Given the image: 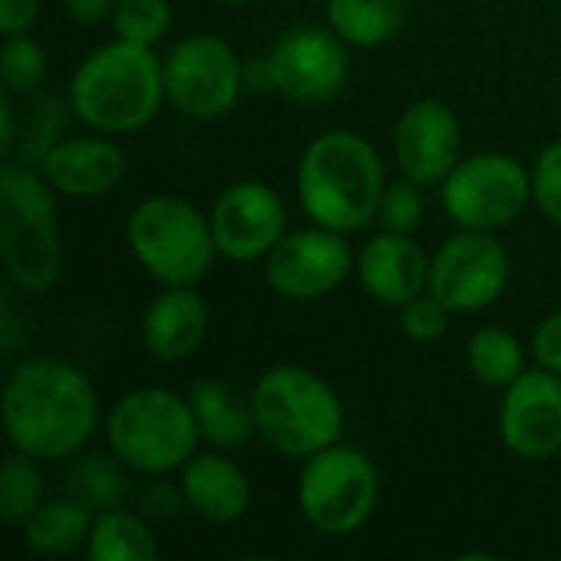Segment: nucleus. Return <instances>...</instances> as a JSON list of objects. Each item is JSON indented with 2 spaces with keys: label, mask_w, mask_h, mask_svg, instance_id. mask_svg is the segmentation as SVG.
<instances>
[{
  "label": "nucleus",
  "mask_w": 561,
  "mask_h": 561,
  "mask_svg": "<svg viewBox=\"0 0 561 561\" xmlns=\"http://www.w3.org/2000/svg\"><path fill=\"white\" fill-rule=\"evenodd\" d=\"M424 184L411 181V178H398L388 181L381 207H378V220L385 224V230L394 233H414L424 220Z\"/></svg>",
  "instance_id": "30"
},
{
  "label": "nucleus",
  "mask_w": 561,
  "mask_h": 561,
  "mask_svg": "<svg viewBox=\"0 0 561 561\" xmlns=\"http://www.w3.org/2000/svg\"><path fill=\"white\" fill-rule=\"evenodd\" d=\"M210 230L217 253L230 263H256L289 233L286 204L263 181L227 184L210 207Z\"/></svg>",
  "instance_id": "14"
},
{
  "label": "nucleus",
  "mask_w": 561,
  "mask_h": 561,
  "mask_svg": "<svg viewBox=\"0 0 561 561\" xmlns=\"http://www.w3.org/2000/svg\"><path fill=\"white\" fill-rule=\"evenodd\" d=\"M49 72V59L46 49L20 33V36H3V49H0V76H3V89L13 95H30L46 82Z\"/></svg>",
  "instance_id": "29"
},
{
  "label": "nucleus",
  "mask_w": 561,
  "mask_h": 561,
  "mask_svg": "<svg viewBox=\"0 0 561 561\" xmlns=\"http://www.w3.org/2000/svg\"><path fill=\"white\" fill-rule=\"evenodd\" d=\"M450 316L454 312L427 289L424 296H417L408 306H401V332L411 342H417V345H431V342H437V339L447 335Z\"/></svg>",
  "instance_id": "31"
},
{
  "label": "nucleus",
  "mask_w": 561,
  "mask_h": 561,
  "mask_svg": "<svg viewBox=\"0 0 561 561\" xmlns=\"http://www.w3.org/2000/svg\"><path fill=\"white\" fill-rule=\"evenodd\" d=\"M66 99L69 112L85 128L115 138L135 135L148 128L168 102L161 59L154 49L115 36L76 66Z\"/></svg>",
  "instance_id": "3"
},
{
  "label": "nucleus",
  "mask_w": 561,
  "mask_h": 561,
  "mask_svg": "<svg viewBox=\"0 0 561 561\" xmlns=\"http://www.w3.org/2000/svg\"><path fill=\"white\" fill-rule=\"evenodd\" d=\"M39 20V0H0V33L20 36L30 33Z\"/></svg>",
  "instance_id": "34"
},
{
  "label": "nucleus",
  "mask_w": 561,
  "mask_h": 561,
  "mask_svg": "<svg viewBox=\"0 0 561 561\" xmlns=\"http://www.w3.org/2000/svg\"><path fill=\"white\" fill-rule=\"evenodd\" d=\"M0 411L10 447L39 463L76 457L99 427V394L89 375L62 358L16 365Z\"/></svg>",
  "instance_id": "1"
},
{
  "label": "nucleus",
  "mask_w": 561,
  "mask_h": 561,
  "mask_svg": "<svg viewBox=\"0 0 561 561\" xmlns=\"http://www.w3.org/2000/svg\"><path fill=\"white\" fill-rule=\"evenodd\" d=\"M362 289L388 309H401L431 289V256L414 233L381 230L355 256Z\"/></svg>",
  "instance_id": "18"
},
{
  "label": "nucleus",
  "mask_w": 561,
  "mask_h": 561,
  "mask_svg": "<svg viewBox=\"0 0 561 561\" xmlns=\"http://www.w3.org/2000/svg\"><path fill=\"white\" fill-rule=\"evenodd\" d=\"M513 276L506 243L490 230H457L431 256V293L454 312L490 309Z\"/></svg>",
  "instance_id": "11"
},
{
  "label": "nucleus",
  "mask_w": 561,
  "mask_h": 561,
  "mask_svg": "<svg viewBox=\"0 0 561 561\" xmlns=\"http://www.w3.org/2000/svg\"><path fill=\"white\" fill-rule=\"evenodd\" d=\"M355 273V253L345 233L329 227H302L286 233L263 260L266 286L289 302H316L345 286Z\"/></svg>",
  "instance_id": "13"
},
{
  "label": "nucleus",
  "mask_w": 561,
  "mask_h": 561,
  "mask_svg": "<svg viewBox=\"0 0 561 561\" xmlns=\"http://www.w3.org/2000/svg\"><path fill=\"white\" fill-rule=\"evenodd\" d=\"M463 128L457 112L440 99L411 102L394 125L398 171L417 184H440L460 161Z\"/></svg>",
  "instance_id": "16"
},
{
  "label": "nucleus",
  "mask_w": 561,
  "mask_h": 561,
  "mask_svg": "<svg viewBox=\"0 0 561 561\" xmlns=\"http://www.w3.org/2000/svg\"><path fill=\"white\" fill-rule=\"evenodd\" d=\"M108 23L118 39L154 49L171 30V0H115Z\"/></svg>",
  "instance_id": "28"
},
{
  "label": "nucleus",
  "mask_w": 561,
  "mask_h": 561,
  "mask_svg": "<svg viewBox=\"0 0 561 561\" xmlns=\"http://www.w3.org/2000/svg\"><path fill=\"white\" fill-rule=\"evenodd\" d=\"M92 519H95V513L82 500H76V496L43 500L39 510L20 526L23 529V546L33 556H39V559L76 556L89 542Z\"/></svg>",
  "instance_id": "21"
},
{
  "label": "nucleus",
  "mask_w": 561,
  "mask_h": 561,
  "mask_svg": "<svg viewBox=\"0 0 561 561\" xmlns=\"http://www.w3.org/2000/svg\"><path fill=\"white\" fill-rule=\"evenodd\" d=\"M181 503L210 526L240 523L250 510L253 490L243 467L224 457L217 447L194 454L181 470Z\"/></svg>",
  "instance_id": "19"
},
{
  "label": "nucleus",
  "mask_w": 561,
  "mask_h": 561,
  "mask_svg": "<svg viewBox=\"0 0 561 561\" xmlns=\"http://www.w3.org/2000/svg\"><path fill=\"white\" fill-rule=\"evenodd\" d=\"M168 105L194 122H217L233 112L243 92V62L217 33H191L161 56Z\"/></svg>",
  "instance_id": "10"
},
{
  "label": "nucleus",
  "mask_w": 561,
  "mask_h": 561,
  "mask_svg": "<svg viewBox=\"0 0 561 561\" xmlns=\"http://www.w3.org/2000/svg\"><path fill=\"white\" fill-rule=\"evenodd\" d=\"M388 178L378 148L352 131L332 128L316 135L296 164V197L302 214L329 230H365L381 207Z\"/></svg>",
  "instance_id": "2"
},
{
  "label": "nucleus",
  "mask_w": 561,
  "mask_h": 561,
  "mask_svg": "<svg viewBox=\"0 0 561 561\" xmlns=\"http://www.w3.org/2000/svg\"><path fill=\"white\" fill-rule=\"evenodd\" d=\"M122 460L108 450L105 454H92L85 460L76 463L72 470V496L82 500L89 510H115L122 506L125 493H128V480L122 473Z\"/></svg>",
  "instance_id": "27"
},
{
  "label": "nucleus",
  "mask_w": 561,
  "mask_h": 561,
  "mask_svg": "<svg viewBox=\"0 0 561 561\" xmlns=\"http://www.w3.org/2000/svg\"><path fill=\"white\" fill-rule=\"evenodd\" d=\"M108 450L135 473L168 477L181 470L201 444L191 401L168 388H135L105 417Z\"/></svg>",
  "instance_id": "6"
},
{
  "label": "nucleus",
  "mask_w": 561,
  "mask_h": 561,
  "mask_svg": "<svg viewBox=\"0 0 561 561\" xmlns=\"http://www.w3.org/2000/svg\"><path fill=\"white\" fill-rule=\"evenodd\" d=\"M43 503V473L39 460L16 454L0 467V519L7 526H23Z\"/></svg>",
  "instance_id": "26"
},
{
  "label": "nucleus",
  "mask_w": 561,
  "mask_h": 561,
  "mask_svg": "<svg viewBox=\"0 0 561 561\" xmlns=\"http://www.w3.org/2000/svg\"><path fill=\"white\" fill-rule=\"evenodd\" d=\"M220 3H227V7H247V3H253V0H220Z\"/></svg>",
  "instance_id": "37"
},
{
  "label": "nucleus",
  "mask_w": 561,
  "mask_h": 561,
  "mask_svg": "<svg viewBox=\"0 0 561 561\" xmlns=\"http://www.w3.org/2000/svg\"><path fill=\"white\" fill-rule=\"evenodd\" d=\"M125 240L135 263L161 286H197L220 256L210 217L178 194H151L135 204Z\"/></svg>",
  "instance_id": "7"
},
{
  "label": "nucleus",
  "mask_w": 561,
  "mask_h": 561,
  "mask_svg": "<svg viewBox=\"0 0 561 561\" xmlns=\"http://www.w3.org/2000/svg\"><path fill=\"white\" fill-rule=\"evenodd\" d=\"M325 20L348 46L378 49L401 33L408 0H325Z\"/></svg>",
  "instance_id": "23"
},
{
  "label": "nucleus",
  "mask_w": 561,
  "mask_h": 561,
  "mask_svg": "<svg viewBox=\"0 0 561 561\" xmlns=\"http://www.w3.org/2000/svg\"><path fill=\"white\" fill-rule=\"evenodd\" d=\"M82 552L89 556V561H154L158 539L138 513L115 506V510L95 513L92 533Z\"/></svg>",
  "instance_id": "24"
},
{
  "label": "nucleus",
  "mask_w": 561,
  "mask_h": 561,
  "mask_svg": "<svg viewBox=\"0 0 561 561\" xmlns=\"http://www.w3.org/2000/svg\"><path fill=\"white\" fill-rule=\"evenodd\" d=\"M500 437L523 460H549L561 450V375L526 368L500 404Z\"/></svg>",
  "instance_id": "15"
},
{
  "label": "nucleus",
  "mask_w": 561,
  "mask_h": 561,
  "mask_svg": "<svg viewBox=\"0 0 561 561\" xmlns=\"http://www.w3.org/2000/svg\"><path fill=\"white\" fill-rule=\"evenodd\" d=\"M62 10L76 26H102L112 20L115 0H62Z\"/></svg>",
  "instance_id": "35"
},
{
  "label": "nucleus",
  "mask_w": 561,
  "mask_h": 561,
  "mask_svg": "<svg viewBox=\"0 0 561 561\" xmlns=\"http://www.w3.org/2000/svg\"><path fill=\"white\" fill-rule=\"evenodd\" d=\"M348 43L332 26H296L263 59L273 92L293 102H329L348 82Z\"/></svg>",
  "instance_id": "12"
},
{
  "label": "nucleus",
  "mask_w": 561,
  "mask_h": 561,
  "mask_svg": "<svg viewBox=\"0 0 561 561\" xmlns=\"http://www.w3.org/2000/svg\"><path fill=\"white\" fill-rule=\"evenodd\" d=\"M533 355L542 368L561 375V309L546 316L533 332Z\"/></svg>",
  "instance_id": "33"
},
{
  "label": "nucleus",
  "mask_w": 561,
  "mask_h": 561,
  "mask_svg": "<svg viewBox=\"0 0 561 561\" xmlns=\"http://www.w3.org/2000/svg\"><path fill=\"white\" fill-rule=\"evenodd\" d=\"M467 368L486 388L506 391L526 371V348L510 329L483 325L467 342Z\"/></svg>",
  "instance_id": "25"
},
{
  "label": "nucleus",
  "mask_w": 561,
  "mask_h": 561,
  "mask_svg": "<svg viewBox=\"0 0 561 561\" xmlns=\"http://www.w3.org/2000/svg\"><path fill=\"white\" fill-rule=\"evenodd\" d=\"M0 151L10 154L13 141H16V122H13V92H0Z\"/></svg>",
  "instance_id": "36"
},
{
  "label": "nucleus",
  "mask_w": 561,
  "mask_h": 561,
  "mask_svg": "<svg viewBox=\"0 0 561 561\" xmlns=\"http://www.w3.org/2000/svg\"><path fill=\"white\" fill-rule=\"evenodd\" d=\"M0 250L23 293H46L62 276L56 191L39 168L7 161L0 171Z\"/></svg>",
  "instance_id": "5"
},
{
  "label": "nucleus",
  "mask_w": 561,
  "mask_h": 561,
  "mask_svg": "<svg viewBox=\"0 0 561 561\" xmlns=\"http://www.w3.org/2000/svg\"><path fill=\"white\" fill-rule=\"evenodd\" d=\"M381 480L371 457L348 444H332L302 460L296 503L309 529L319 536L358 533L378 506Z\"/></svg>",
  "instance_id": "8"
},
{
  "label": "nucleus",
  "mask_w": 561,
  "mask_h": 561,
  "mask_svg": "<svg viewBox=\"0 0 561 561\" xmlns=\"http://www.w3.org/2000/svg\"><path fill=\"white\" fill-rule=\"evenodd\" d=\"M440 204L457 227L500 233L533 204V168L503 151L460 158L440 181Z\"/></svg>",
  "instance_id": "9"
},
{
  "label": "nucleus",
  "mask_w": 561,
  "mask_h": 561,
  "mask_svg": "<svg viewBox=\"0 0 561 561\" xmlns=\"http://www.w3.org/2000/svg\"><path fill=\"white\" fill-rule=\"evenodd\" d=\"M191 411L197 417L201 427V440L217 447V450H230L250 440V434H256V421H253V408L250 401L243 404L224 381L217 378H201L191 385L187 391Z\"/></svg>",
  "instance_id": "22"
},
{
  "label": "nucleus",
  "mask_w": 561,
  "mask_h": 561,
  "mask_svg": "<svg viewBox=\"0 0 561 561\" xmlns=\"http://www.w3.org/2000/svg\"><path fill=\"white\" fill-rule=\"evenodd\" d=\"M43 178L53 184L56 194L72 201H95L112 194L128 174V154L115 141V135H79L53 141L39 164Z\"/></svg>",
  "instance_id": "17"
},
{
  "label": "nucleus",
  "mask_w": 561,
  "mask_h": 561,
  "mask_svg": "<svg viewBox=\"0 0 561 561\" xmlns=\"http://www.w3.org/2000/svg\"><path fill=\"white\" fill-rule=\"evenodd\" d=\"M533 204L549 224L561 227V138L533 161Z\"/></svg>",
  "instance_id": "32"
},
{
  "label": "nucleus",
  "mask_w": 561,
  "mask_h": 561,
  "mask_svg": "<svg viewBox=\"0 0 561 561\" xmlns=\"http://www.w3.org/2000/svg\"><path fill=\"white\" fill-rule=\"evenodd\" d=\"M210 332V309L194 286H164L141 319V342L158 362H187Z\"/></svg>",
  "instance_id": "20"
},
{
  "label": "nucleus",
  "mask_w": 561,
  "mask_h": 561,
  "mask_svg": "<svg viewBox=\"0 0 561 561\" xmlns=\"http://www.w3.org/2000/svg\"><path fill=\"white\" fill-rule=\"evenodd\" d=\"M250 408L256 434L283 457L306 460L342 440V398L322 375L302 365L263 371L250 391Z\"/></svg>",
  "instance_id": "4"
}]
</instances>
